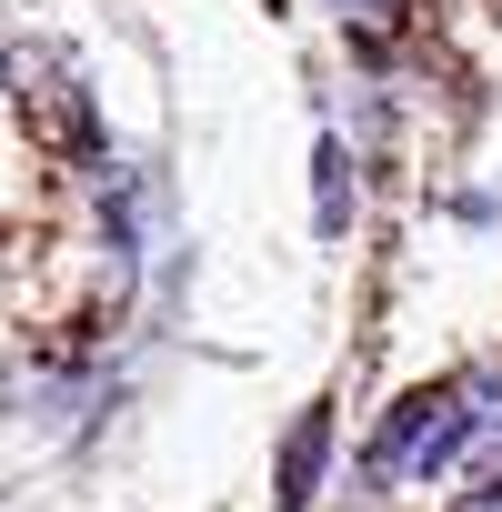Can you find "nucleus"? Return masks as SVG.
<instances>
[{
  "mask_svg": "<svg viewBox=\"0 0 502 512\" xmlns=\"http://www.w3.org/2000/svg\"><path fill=\"white\" fill-rule=\"evenodd\" d=\"M472 382H432V392H412L382 432H372V472L382 482H422V472H442L452 452H462V432H472Z\"/></svg>",
  "mask_w": 502,
  "mask_h": 512,
  "instance_id": "obj_1",
  "label": "nucleus"
},
{
  "mask_svg": "<svg viewBox=\"0 0 502 512\" xmlns=\"http://www.w3.org/2000/svg\"><path fill=\"white\" fill-rule=\"evenodd\" d=\"M0 71H11L21 111H31L61 151H91V141H101V131H91V91H81V71H71L61 51H0Z\"/></svg>",
  "mask_w": 502,
  "mask_h": 512,
  "instance_id": "obj_2",
  "label": "nucleus"
},
{
  "mask_svg": "<svg viewBox=\"0 0 502 512\" xmlns=\"http://www.w3.org/2000/svg\"><path fill=\"white\" fill-rule=\"evenodd\" d=\"M322 452H332V412L312 402V412L292 422V442H282V492H272V512H302V502L322 492Z\"/></svg>",
  "mask_w": 502,
  "mask_h": 512,
  "instance_id": "obj_3",
  "label": "nucleus"
},
{
  "mask_svg": "<svg viewBox=\"0 0 502 512\" xmlns=\"http://www.w3.org/2000/svg\"><path fill=\"white\" fill-rule=\"evenodd\" d=\"M312 201H322V241H342L352 231V151L322 131L312 141Z\"/></svg>",
  "mask_w": 502,
  "mask_h": 512,
  "instance_id": "obj_4",
  "label": "nucleus"
},
{
  "mask_svg": "<svg viewBox=\"0 0 502 512\" xmlns=\"http://www.w3.org/2000/svg\"><path fill=\"white\" fill-rule=\"evenodd\" d=\"M342 21H392V0H332Z\"/></svg>",
  "mask_w": 502,
  "mask_h": 512,
  "instance_id": "obj_5",
  "label": "nucleus"
},
{
  "mask_svg": "<svg viewBox=\"0 0 502 512\" xmlns=\"http://www.w3.org/2000/svg\"><path fill=\"white\" fill-rule=\"evenodd\" d=\"M472 452H482V462H502V422H482V442H472Z\"/></svg>",
  "mask_w": 502,
  "mask_h": 512,
  "instance_id": "obj_6",
  "label": "nucleus"
},
{
  "mask_svg": "<svg viewBox=\"0 0 502 512\" xmlns=\"http://www.w3.org/2000/svg\"><path fill=\"white\" fill-rule=\"evenodd\" d=\"M462 512H502V482H492V492H472V502H462Z\"/></svg>",
  "mask_w": 502,
  "mask_h": 512,
  "instance_id": "obj_7",
  "label": "nucleus"
},
{
  "mask_svg": "<svg viewBox=\"0 0 502 512\" xmlns=\"http://www.w3.org/2000/svg\"><path fill=\"white\" fill-rule=\"evenodd\" d=\"M272 11H282V0H272Z\"/></svg>",
  "mask_w": 502,
  "mask_h": 512,
  "instance_id": "obj_8",
  "label": "nucleus"
}]
</instances>
